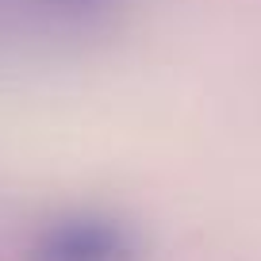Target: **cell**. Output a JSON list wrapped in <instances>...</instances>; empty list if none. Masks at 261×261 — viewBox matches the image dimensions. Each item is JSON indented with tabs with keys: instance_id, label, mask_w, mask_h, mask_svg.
<instances>
[{
	"instance_id": "6da1fadb",
	"label": "cell",
	"mask_w": 261,
	"mask_h": 261,
	"mask_svg": "<svg viewBox=\"0 0 261 261\" xmlns=\"http://www.w3.org/2000/svg\"><path fill=\"white\" fill-rule=\"evenodd\" d=\"M39 261H123V234L92 219L62 223L42 238Z\"/></svg>"
}]
</instances>
